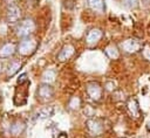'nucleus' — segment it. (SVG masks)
Returning a JSON list of instances; mask_svg holds the SVG:
<instances>
[{
  "label": "nucleus",
  "mask_w": 150,
  "mask_h": 138,
  "mask_svg": "<svg viewBox=\"0 0 150 138\" xmlns=\"http://www.w3.org/2000/svg\"><path fill=\"white\" fill-rule=\"evenodd\" d=\"M36 47H38V41L34 37L28 36V37H25L22 41H20V43L18 44V51L21 55L28 56L35 51Z\"/></svg>",
  "instance_id": "obj_1"
},
{
  "label": "nucleus",
  "mask_w": 150,
  "mask_h": 138,
  "mask_svg": "<svg viewBox=\"0 0 150 138\" xmlns=\"http://www.w3.org/2000/svg\"><path fill=\"white\" fill-rule=\"evenodd\" d=\"M35 30V23L32 19H25L19 22V25L15 28V33L20 37H28Z\"/></svg>",
  "instance_id": "obj_2"
},
{
  "label": "nucleus",
  "mask_w": 150,
  "mask_h": 138,
  "mask_svg": "<svg viewBox=\"0 0 150 138\" xmlns=\"http://www.w3.org/2000/svg\"><path fill=\"white\" fill-rule=\"evenodd\" d=\"M87 94L93 101H100L102 97V88L96 82H90L87 84Z\"/></svg>",
  "instance_id": "obj_3"
},
{
  "label": "nucleus",
  "mask_w": 150,
  "mask_h": 138,
  "mask_svg": "<svg viewBox=\"0 0 150 138\" xmlns=\"http://www.w3.org/2000/svg\"><path fill=\"white\" fill-rule=\"evenodd\" d=\"M21 16V9L16 5H9L6 13V19L8 22H16Z\"/></svg>",
  "instance_id": "obj_4"
},
{
  "label": "nucleus",
  "mask_w": 150,
  "mask_h": 138,
  "mask_svg": "<svg viewBox=\"0 0 150 138\" xmlns=\"http://www.w3.org/2000/svg\"><path fill=\"white\" fill-rule=\"evenodd\" d=\"M102 36H103V33H102L101 29L93 28V29H90L88 32V34L86 36V41H87V43L89 46H94V44H96L102 39Z\"/></svg>",
  "instance_id": "obj_5"
},
{
  "label": "nucleus",
  "mask_w": 150,
  "mask_h": 138,
  "mask_svg": "<svg viewBox=\"0 0 150 138\" xmlns=\"http://www.w3.org/2000/svg\"><path fill=\"white\" fill-rule=\"evenodd\" d=\"M121 48L127 53H136L141 48V44L138 41L129 39V40H125L121 43Z\"/></svg>",
  "instance_id": "obj_6"
},
{
  "label": "nucleus",
  "mask_w": 150,
  "mask_h": 138,
  "mask_svg": "<svg viewBox=\"0 0 150 138\" xmlns=\"http://www.w3.org/2000/svg\"><path fill=\"white\" fill-rule=\"evenodd\" d=\"M74 53H75L74 46H71V44H66V46L60 50V53H59V55H57V60H59L60 62L67 61V60H69V58L74 55Z\"/></svg>",
  "instance_id": "obj_7"
},
{
  "label": "nucleus",
  "mask_w": 150,
  "mask_h": 138,
  "mask_svg": "<svg viewBox=\"0 0 150 138\" xmlns=\"http://www.w3.org/2000/svg\"><path fill=\"white\" fill-rule=\"evenodd\" d=\"M15 53V44L12 42H6L0 47V58H8Z\"/></svg>",
  "instance_id": "obj_8"
},
{
  "label": "nucleus",
  "mask_w": 150,
  "mask_h": 138,
  "mask_svg": "<svg viewBox=\"0 0 150 138\" xmlns=\"http://www.w3.org/2000/svg\"><path fill=\"white\" fill-rule=\"evenodd\" d=\"M53 94H54L53 88L48 83L41 84L38 89V97H40L41 99H49L53 96Z\"/></svg>",
  "instance_id": "obj_9"
},
{
  "label": "nucleus",
  "mask_w": 150,
  "mask_h": 138,
  "mask_svg": "<svg viewBox=\"0 0 150 138\" xmlns=\"http://www.w3.org/2000/svg\"><path fill=\"white\" fill-rule=\"evenodd\" d=\"M87 127L90 131V133H93L94 136H98L103 131V126L97 119H89L87 122Z\"/></svg>",
  "instance_id": "obj_10"
},
{
  "label": "nucleus",
  "mask_w": 150,
  "mask_h": 138,
  "mask_svg": "<svg viewBox=\"0 0 150 138\" xmlns=\"http://www.w3.org/2000/svg\"><path fill=\"white\" fill-rule=\"evenodd\" d=\"M25 129H26V125H25V123L22 120H15V122H13L11 124L9 132L13 136H20L25 131Z\"/></svg>",
  "instance_id": "obj_11"
},
{
  "label": "nucleus",
  "mask_w": 150,
  "mask_h": 138,
  "mask_svg": "<svg viewBox=\"0 0 150 138\" xmlns=\"http://www.w3.org/2000/svg\"><path fill=\"white\" fill-rule=\"evenodd\" d=\"M22 67V63L19 61V60H13L9 64H8V67H7V76L8 77H11V76H13L14 74H16L18 71H19V69Z\"/></svg>",
  "instance_id": "obj_12"
},
{
  "label": "nucleus",
  "mask_w": 150,
  "mask_h": 138,
  "mask_svg": "<svg viewBox=\"0 0 150 138\" xmlns=\"http://www.w3.org/2000/svg\"><path fill=\"white\" fill-rule=\"evenodd\" d=\"M127 106H128V110L130 111V113H131L134 117H136V118L139 117V106H138V103H137V101H136L135 98L129 99Z\"/></svg>",
  "instance_id": "obj_13"
},
{
  "label": "nucleus",
  "mask_w": 150,
  "mask_h": 138,
  "mask_svg": "<svg viewBox=\"0 0 150 138\" xmlns=\"http://www.w3.org/2000/svg\"><path fill=\"white\" fill-rule=\"evenodd\" d=\"M88 4L93 11L98 12V13H103V11H104L103 0H88Z\"/></svg>",
  "instance_id": "obj_14"
},
{
  "label": "nucleus",
  "mask_w": 150,
  "mask_h": 138,
  "mask_svg": "<svg viewBox=\"0 0 150 138\" xmlns=\"http://www.w3.org/2000/svg\"><path fill=\"white\" fill-rule=\"evenodd\" d=\"M105 54L110 57V58H117L120 56V53H118V49L116 48V46H109L105 48Z\"/></svg>",
  "instance_id": "obj_15"
},
{
  "label": "nucleus",
  "mask_w": 150,
  "mask_h": 138,
  "mask_svg": "<svg viewBox=\"0 0 150 138\" xmlns=\"http://www.w3.org/2000/svg\"><path fill=\"white\" fill-rule=\"evenodd\" d=\"M55 71L53 70V69H48V70H46L45 73H43V75H42V78H43V81L45 82H48V83H50V82H53L54 80H55Z\"/></svg>",
  "instance_id": "obj_16"
},
{
  "label": "nucleus",
  "mask_w": 150,
  "mask_h": 138,
  "mask_svg": "<svg viewBox=\"0 0 150 138\" xmlns=\"http://www.w3.org/2000/svg\"><path fill=\"white\" fill-rule=\"evenodd\" d=\"M69 108L71 109V110H75V109H79L80 108V105H81V101H80V98L79 97H73L71 99H70V102H69Z\"/></svg>",
  "instance_id": "obj_17"
},
{
  "label": "nucleus",
  "mask_w": 150,
  "mask_h": 138,
  "mask_svg": "<svg viewBox=\"0 0 150 138\" xmlns=\"http://www.w3.org/2000/svg\"><path fill=\"white\" fill-rule=\"evenodd\" d=\"M122 2L128 8H135L137 6V0H122Z\"/></svg>",
  "instance_id": "obj_18"
},
{
  "label": "nucleus",
  "mask_w": 150,
  "mask_h": 138,
  "mask_svg": "<svg viewBox=\"0 0 150 138\" xmlns=\"http://www.w3.org/2000/svg\"><path fill=\"white\" fill-rule=\"evenodd\" d=\"M143 56L145 57V60L150 61V47L149 46H145L144 49H143Z\"/></svg>",
  "instance_id": "obj_19"
},
{
  "label": "nucleus",
  "mask_w": 150,
  "mask_h": 138,
  "mask_svg": "<svg viewBox=\"0 0 150 138\" xmlns=\"http://www.w3.org/2000/svg\"><path fill=\"white\" fill-rule=\"evenodd\" d=\"M25 82H27V74H21L19 76V78H18V83L19 84H22Z\"/></svg>",
  "instance_id": "obj_20"
},
{
  "label": "nucleus",
  "mask_w": 150,
  "mask_h": 138,
  "mask_svg": "<svg viewBox=\"0 0 150 138\" xmlns=\"http://www.w3.org/2000/svg\"><path fill=\"white\" fill-rule=\"evenodd\" d=\"M57 138H67V134L66 133H61V134H59Z\"/></svg>",
  "instance_id": "obj_21"
},
{
  "label": "nucleus",
  "mask_w": 150,
  "mask_h": 138,
  "mask_svg": "<svg viewBox=\"0 0 150 138\" xmlns=\"http://www.w3.org/2000/svg\"><path fill=\"white\" fill-rule=\"evenodd\" d=\"M146 130H148V131H150V122H148V123H146Z\"/></svg>",
  "instance_id": "obj_22"
},
{
  "label": "nucleus",
  "mask_w": 150,
  "mask_h": 138,
  "mask_svg": "<svg viewBox=\"0 0 150 138\" xmlns=\"http://www.w3.org/2000/svg\"><path fill=\"white\" fill-rule=\"evenodd\" d=\"M9 1H13V0H9Z\"/></svg>",
  "instance_id": "obj_23"
}]
</instances>
